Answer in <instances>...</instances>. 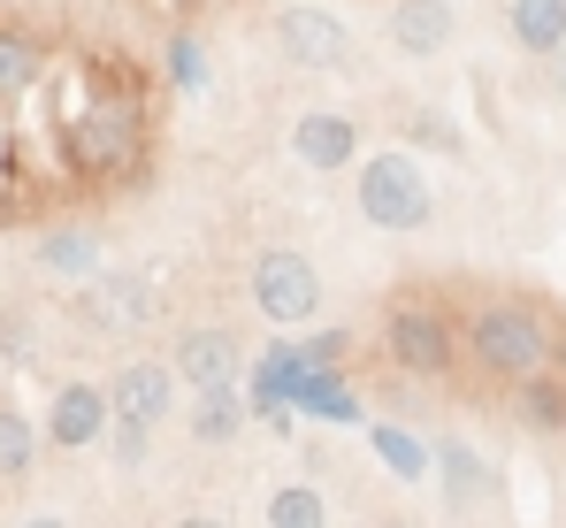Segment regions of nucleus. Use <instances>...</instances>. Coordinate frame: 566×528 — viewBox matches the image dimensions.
I'll return each instance as SVG.
<instances>
[{
  "mask_svg": "<svg viewBox=\"0 0 566 528\" xmlns=\"http://www.w3.org/2000/svg\"><path fill=\"white\" fill-rule=\"evenodd\" d=\"M177 528H230V521H214V514H185Z\"/></svg>",
  "mask_w": 566,
  "mask_h": 528,
  "instance_id": "obj_27",
  "label": "nucleus"
},
{
  "mask_svg": "<svg viewBox=\"0 0 566 528\" xmlns=\"http://www.w3.org/2000/svg\"><path fill=\"white\" fill-rule=\"evenodd\" d=\"M298 414H314V422H360V398L337 383V367H314L298 383Z\"/></svg>",
  "mask_w": 566,
  "mask_h": 528,
  "instance_id": "obj_20",
  "label": "nucleus"
},
{
  "mask_svg": "<svg viewBox=\"0 0 566 528\" xmlns=\"http://www.w3.org/2000/svg\"><path fill=\"white\" fill-rule=\"evenodd\" d=\"M245 414H253V406H245V398H238V383H222V391H191V437L199 444H230L238 437V429H245Z\"/></svg>",
  "mask_w": 566,
  "mask_h": 528,
  "instance_id": "obj_16",
  "label": "nucleus"
},
{
  "mask_svg": "<svg viewBox=\"0 0 566 528\" xmlns=\"http://www.w3.org/2000/svg\"><path fill=\"white\" fill-rule=\"evenodd\" d=\"M39 261L54 268V276H93L99 268V238L93 230H54V238L39 246Z\"/></svg>",
  "mask_w": 566,
  "mask_h": 528,
  "instance_id": "obj_22",
  "label": "nucleus"
},
{
  "mask_svg": "<svg viewBox=\"0 0 566 528\" xmlns=\"http://www.w3.org/2000/svg\"><path fill=\"white\" fill-rule=\"evenodd\" d=\"M298 352H306V367H337V360L353 352V330H314Z\"/></svg>",
  "mask_w": 566,
  "mask_h": 528,
  "instance_id": "obj_25",
  "label": "nucleus"
},
{
  "mask_svg": "<svg viewBox=\"0 0 566 528\" xmlns=\"http://www.w3.org/2000/svg\"><path fill=\"white\" fill-rule=\"evenodd\" d=\"M169 85H177V92H199V85H207V46H199L191 31H177V39H169Z\"/></svg>",
  "mask_w": 566,
  "mask_h": 528,
  "instance_id": "obj_23",
  "label": "nucleus"
},
{
  "mask_svg": "<svg viewBox=\"0 0 566 528\" xmlns=\"http://www.w3.org/2000/svg\"><path fill=\"white\" fill-rule=\"evenodd\" d=\"M177 367L169 360H130L115 383H107V398H115V422H146V429H161L169 414H177Z\"/></svg>",
  "mask_w": 566,
  "mask_h": 528,
  "instance_id": "obj_7",
  "label": "nucleus"
},
{
  "mask_svg": "<svg viewBox=\"0 0 566 528\" xmlns=\"http://www.w3.org/2000/svg\"><path fill=\"white\" fill-rule=\"evenodd\" d=\"M559 367H566V330H559Z\"/></svg>",
  "mask_w": 566,
  "mask_h": 528,
  "instance_id": "obj_30",
  "label": "nucleus"
},
{
  "mask_svg": "<svg viewBox=\"0 0 566 528\" xmlns=\"http://www.w3.org/2000/svg\"><path fill=\"white\" fill-rule=\"evenodd\" d=\"M322 268L306 261V253H261L253 261V307H261V322H276V330H306L314 314H322Z\"/></svg>",
  "mask_w": 566,
  "mask_h": 528,
  "instance_id": "obj_4",
  "label": "nucleus"
},
{
  "mask_svg": "<svg viewBox=\"0 0 566 528\" xmlns=\"http://www.w3.org/2000/svg\"><path fill=\"white\" fill-rule=\"evenodd\" d=\"M269 528H329V498L314 483H276L269 490Z\"/></svg>",
  "mask_w": 566,
  "mask_h": 528,
  "instance_id": "obj_19",
  "label": "nucleus"
},
{
  "mask_svg": "<svg viewBox=\"0 0 566 528\" xmlns=\"http://www.w3.org/2000/svg\"><path fill=\"white\" fill-rule=\"evenodd\" d=\"M452 39H460V15H452V0H398V8H390V46H398V54H413V62H437Z\"/></svg>",
  "mask_w": 566,
  "mask_h": 528,
  "instance_id": "obj_11",
  "label": "nucleus"
},
{
  "mask_svg": "<svg viewBox=\"0 0 566 528\" xmlns=\"http://www.w3.org/2000/svg\"><path fill=\"white\" fill-rule=\"evenodd\" d=\"M31 459H39V429L0 398V483H15V475H31Z\"/></svg>",
  "mask_w": 566,
  "mask_h": 528,
  "instance_id": "obj_21",
  "label": "nucleus"
},
{
  "mask_svg": "<svg viewBox=\"0 0 566 528\" xmlns=\"http://www.w3.org/2000/svg\"><path fill=\"white\" fill-rule=\"evenodd\" d=\"M521 391V422L528 429H566V367L552 375V367H536L528 383H513Z\"/></svg>",
  "mask_w": 566,
  "mask_h": 528,
  "instance_id": "obj_18",
  "label": "nucleus"
},
{
  "mask_svg": "<svg viewBox=\"0 0 566 528\" xmlns=\"http://www.w3.org/2000/svg\"><path fill=\"white\" fill-rule=\"evenodd\" d=\"M559 85H566V46H559Z\"/></svg>",
  "mask_w": 566,
  "mask_h": 528,
  "instance_id": "obj_28",
  "label": "nucleus"
},
{
  "mask_svg": "<svg viewBox=\"0 0 566 528\" xmlns=\"http://www.w3.org/2000/svg\"><path fill=\"white\" fill-rule=\"evenodd\" d=\"M169 367L185 375L191 391H222V383H238V375H245V345H238L230 330H185Z\"/></svg>",
  "mask_w": 566,
  "mask_h": 528,
  "instance_id": "obj_9",
  "label": "nucleus"
},
{
  "mask_svg": "<svg viewBox=\"0 0 566 528\" xmlns=\"http://www.w3.org/2000/svg\"><path fill=\"white\" fill-rule=\"evenodd\" d=\"M70 162L85 176H107V169H130L138 162V107H115V100H99V107H85L77 123H70Z\"/></svg>",
  "mask_w": 566,
  "mask_h": 528,
  "instance_id": "obj_5",
  "label": "nucleus"
},
{
  "mask_svg": "<svg viewBox=\"0 0 566 528\" xmlns=\"http://www.w3.org/2000/svg\"><path fill=\"white\" fill-rule=\"evenodd\" d=\"M382 352H390V367L398 375H421V383H437V375H452V360H460V330L429 307V299H398L390 314H382Z\"/></svg>",
  "mask_w": 566,
  "mask_h": 528,
  "instance_id": "obj_3",
  "label": "nucleus"
},
{
  "mask_svg": "<svg viewBox=\"0 0 566 528\" xmlns=\"http://www.w3.org/2000/svg\"><path fill=\"white\" fill-rule=\"evenodd\" d=\"M368 444H376V459L398 475V483H429V475H437V444H421L413 429H398V422H376Z\"/></svg>",
  "mask_w": 566,
  "mask_h": 528,
  "instance_id": "obj_15",
  "label": "nucleus"
},
{
  "mask_svg": "<svg viewBox=\"0 0 566 528\" xmlns=\"http://www.w3.org/2000/svg\"><path fill=\"white\" fill-rule=\"evenodd\" d=\"M291 154L314 176H353L360 169V123L337 115V107H306V115L291 123Z\"/></svg>",
  "mask_w": 566,
  "mask_h": 528,
  "instance_id": "obj_6",
  "label": "nucleus"
},
{
  "mask_svg": "<svg viewBox=\"0 0 566 528\" xmlns=\"http://www.w3.org/2000/svg\"><path fill=\"white\" fill-rule=\"evenodd\" d=\"M85 314H93L99 330H138V322L154 314V291H146L138 276H93V291H85Z\"/></svg>",
  "mask_w": 566,
  "mask_h": 528,
  "instance_id": "obj_12",
  "label": "nucleus"
},
{
  "mask_svg": "<svg viewBox=\"0 0 566 528\" xmlns=\"http://www.w3.org/2000/svg\"><path fill=\"white\" fill-rule=\"evenodd\" d=\"M46 70V46L31 31H0V100H23Z\"/></svg>",
  "mask_w": 566,
  "mask_h": 528,
  "instance_id": "obj_17",
  "label": "nucleus"
},
{
  "mask_svg": "<svg viewBox=\"0 0 566 528\" xmlns=\"http://www.w3.org/2000/svg\"><path fill=\"white\" fill-rule=\"evenodd\" d=\"M460 345H468V360L490 383H528L536 367L559 360V330L528 299H482L468 314V330H460Z\"/></svg>",
  "mask_w": 566,
  "mask_h": 528,
  "instance_id": "obj_1",
  "label": "nucleus"
},
{
  "mask_svg": "<svg viewBox=\"0 0 566 528\" xmlns=\"http://www.w3.org/2000/svg\"><path fill=\"white\" fill-rule=\"evenodd\" d=\"M23 528H62V521H23Z\"/></svg>",
  "mask_w": 566,
  "mask_h": 528,
  "instance_id": "obj_29",
  "label": "nucleus"
},
{
  "mask_svg": "<svg viewBox=\"0 0 566 528\" xmlns=\"http://www.w3.org/2000/svg\"><path fill=\"white\" fill-rule=\"evenodd\" d=\"M437 483H444V498H452V506H482V498L497 490V475H490L460 437H437Z\"/></svg>",
  "mask_w": 566,
  "mask_h": 528,
  "instance_id": "obj_13",
  "label": "nucleus"
},
{
  "mask_svg": "<svg viewBox=\"0 0 566 528\" xmlns=\"http://www.w3.org/2000/svg\"><path fill=\"white\" fill-rule=\"evenodd\" d=\"M406 138H413V146H437V154H460V146H468L460 123H452V115H429V107L406 115Z\"/></svg>",
  "mask_w": 566,
  "mask_h": 528,
  "instance_id": "obj_24",
  "label": "nucleus"
},
{
  "mask_svg": "<svg viewBox=\"0 0 566 528\" xmlns=\"http://www.w3.org/2000/svg\"><path fill=\"white\" fill-rule=\"evenodd\" d=\"M107 422H115V398L99 383H62L54 406H46V444L54 452H85V444L107 437Z\"/></svg>",
  "mask_w": 566,
  "mask_h": 528,
  "instance_id": "obj_8",
  "label": "nucleus"
},
{
  "mask_svg": "<svg viewBox=\"0 0 566 528\" xmlns=\"http://www.w3.org/2000/svg\"><path fill=\"white\" fill-rule=\"evenodd\" d=\"M276 46L306 70H337L345 62V23L329 8H283L276 15Z\"/></svg>",
  "mask_w": 566,
  "mask_h": 528,
  "instance_id": "obj_10",
  "label": "nucleus"
},
{
  "mask_svg": "<svg viewBox=\"0 0 566 528\" xmlns=\"http://www.w3.org/2000/svg\"><path fill=\"white\" fill-rule=\"evenodd\" d=\"M353 207L376 230L406 238V230H429L437 222V184H429V169L406 146H382V154H360V169H353Z\"/></svg>",
  "mask_w": 566,
  "mask_h": 528,
  "instance_id": "obj_2",
  "label": "nucleus"
},
{
  "mask_svg": "<svg viewBox=\"0 0 566 528\" xmlns=\"http://www.w3.org/2000/svg\"><path fill=\"white\" fill-rule=\"evenodd\" d=\"M505 23H513V46L521 54H559L566 46V0H513Z\"/></svg>",
  "mask_w": 566,
  "mask_h": 528,
  "instance_id": "obj_14",
  "label": "nucleus"
},
{
  "mask_svg": "<svg viewBox=\"0 0 566 528\" xmlns=\"http://www.w3.org/2000/svg\"><path fill=\"white\" fill-rule=\"evenodd\" d=\"M146 437H154L146 422H115V459H123V467H138V459H146Z\"/></svg>",
  "mask_w": 566,
  "mask_h": 528,
  "instance_id": "obj_26",
  "label": "nucleus"
}]
</instances>
